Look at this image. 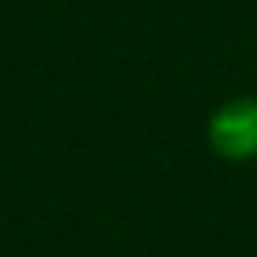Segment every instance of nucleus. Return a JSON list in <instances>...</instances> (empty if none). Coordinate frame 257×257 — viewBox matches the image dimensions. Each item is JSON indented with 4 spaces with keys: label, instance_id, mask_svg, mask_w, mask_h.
<instances>
[{
    "label": "nucleus",
    "instance_id": "nucleus-1",
    "mask_svg": "<svg viewBox=\"0 0 257 257\" xmlns=\"http://www.w3.org/2000/svg\"><path fill=\"white\" fill-rule=\"evenodd\" d=\"M209 149L221 161H257V96H229L205 124Z\"/></svg>",
    "mask_w": 257,
    "mask_h": 257
}]
</instances>
